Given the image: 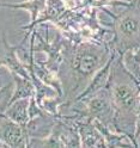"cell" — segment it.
<instances>
[{
    "instance_id": "cell-1",
    "label": "cell",
    "mask_w": 140,
    "mask_h": 148,
    "mask_svg": "<svg viewBox=\"0 0 140 148\" xmlns=\"http://www.w3.org/2000/svg\"><path fill=\"white\" fill-rule=\"evenodd\" d=\"M114 99L120 109L132 111L135 106V95L133 88L127 85H117L114 88Z\"/></svg>"
},
{
    "instance_id": "cell-2",
    "label": "cell",
    "mask_w": 140,
    "mask_h": 148,
    "mask_svg": "<svg viewBox=\"0 0 140 148\" xmlns=\"http://www.w3.org/2000/svg\"><path fill=\"white\" fill-rule=\"evenodd\" d=\"M119 31L125 38H132L140 34V19L135 16L127 14L119 22Z\"/></svg>"
},
{
    "instance_id": "cell-4",
    "label": "cell",
    "mask_w": 140,
    "mask_h": 148,
    "mask_svg": "<svg viewBox=\"0 0 140 148\" xmlns=\"http://www.w3.org/2000/svg\"><path fill=\"white\" fill-rule=\"evenodd\" d=\"M107 108H108L107 103H106L103 99H101V98H98V99H93L91 103H90V105H89L90 111H91L92 114H96V115L104 112Z\"/></svg>"
},
{
    "instance_id": "cell-3",
    "label": "cell",
    "mask_w": 140,
    "mask_h": 148,
    "mask_svg": "<svg viewBox=\"0 0 140 148\" xmlns=\"http://www.w3.org/2000/svg\"><path fill=\"white\" fill-rule=\"evenodd\" d=\"M95 64H96V60L93 56H90V55H83L78 59V69L80 72H91L93 68H95Z\"/></svg>"
}]
</instances>
